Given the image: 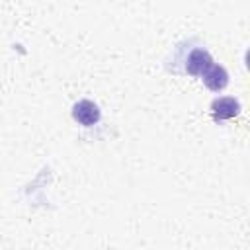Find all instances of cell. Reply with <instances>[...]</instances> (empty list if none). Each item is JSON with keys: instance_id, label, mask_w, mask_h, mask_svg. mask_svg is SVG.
<instances>
[{"instance_id": "cell-1", "label": "cell", "mask_w": 250, "mask_h": 250, "mask_svg": "<svg viewBox=\"0 0 250 250\" xmlns=\"http://www.w3.org/2000/svg\"><path fill=\"white\" fill-rule=\"evenodd\" d=\"M72 117H74V121H78L80 125L92 127V125H96V123L100 121L102 113H100V107H98L94 102H90V100H80V102H76V104L72 105Z\"/></svg>"}, {"instance_id": "cell-2", "label": "cell", "mask_w": 250, "mask_h": 250, "mask_svg": "<svg viewBox=\"0 0 250 250\" xmlns=\"http://www.w3.org/2000/svg\"><path fill=\"white\" fill-rule=\"evenodd\" d=\"M240 113V104H238V100H234V98H229V96H225V98H217L213 104H211V115H213V119L219 123V121H225V119H232V117H236Z\"/></svg>"}, {"instance_id": "cell-3", "label": "cell", "mask_w": 250, "mask_h": 250, "mask_svg": "<svg viewBox=\"0 0 250 250\" xmlns=\"http://www.w3.org/2000/svg\"><path fill=\"white\" fill-rule=\"evenodd\" d=\"M211 64H213V59L205 49H193L186 59V70L191 76H203V72Z\"/></svg>"}, {"instance_id": "cell-4", "label": "cell", "mask_w": 250, "mask_h": 250, "mask_svg": "<svg viewBox=\"0 0 250 250\" xmlns=\"http://www.w3.org/2000/svg\"><path fill=\"white\" fill-rule=\"evenodd\" d=\"M203 82H205V86H207L209 90L221 92V90H225L227 84H229V74H227V70H225L221 64H215V62H213V64L203 72Z\"/></svg>"}]
</instances>
